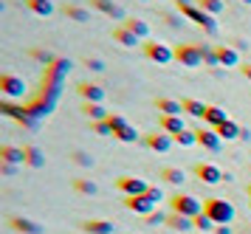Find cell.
I'll return each instance as SVG.
<instances>
[{"instance_id": "6da1fadb", "label": "cell", "mask_w": 251, "mask_h": 234, "mask_svg": "<svg viewBox=\"0 0 251 234\" xmlns=\"http://www.w3.org/2000/svg\"><path fill=\"white\" fill-rule=\"evenodd\" d=\"M203 214H209L217 226H228L234 220V206L223 198H203Z\"/></svg>"}, {"instance_id": "7a4b0ae2", "label": "cell", "mask_w": 251, "mask_h": 234, "mask_svg": "<svg viewBox=\"0 0 251 234\" xmlns=\"http://www.w3.org/2000/svg\"><path fill=\"white\" fill-rule=\"evenodd\" d=\"M170 206L175 214H183L189 220H195L198 214H203V201H198L195 195H186V192H175L170 198Z\"/></svg>"}, {"instance_id": "3957f363", "label": "cell", "mask_w": 251, "mask_h": 234, "mask_svg": "<svg viewBox=\"0 0 251 234\" xmlns=\"http://www.w3.org/2000/svg\"><path fill=\"white\" fill-rule=\"evenodd\" d=\"M181 14L186 17V20H192L195 26H201L209 37H217L220 34V26H217V20H215V14H209V11H203L198 3L195 6H189V9H181Z\"/></svg>"}, {"instance_id": "277c9868", "label": "cell", "mask_w": 251, "mask_h": 234, "mask_svg": "<svg viewBox=\"0 0 251 234\" xmlns=\"http://www.w3.org/2000/svg\"><path fill=\"white\" fill-rule=\"evenodd\" d=\"M175 62H181L186 68H201L203 65V54H201V45H178L175 48Z\"/></svg>"}, {"instance_id": "5b68a950", "label": "cell", "mask_w": 251, "mask_h": 234, "mask_svg": "<svg viewBox=\"0 0 251 234\" xmlns=\"http://www.w3.org/2000/svg\"><path fill=\"white\" fill-rule=\"evenodd\" d=\"M144 56L158 65H170L175 59V48H170L167 43H144Z\"/></svg>"}, {"instance_id": "8992f818", "label": "cell", "mask_w": 251, "mask_h": 234, "mask_svg": "<svg viewBox=\"0 0 251 234\" xmlns=\"http://www.w3.org/2000/svg\"><path fill=\"white\" fill-rule=\"evenodd\" d=\"M116 189L125 192V198H138V195H147V181L144 178H133V175H122L116 181Z\"/></svg>"}, {"instance_id": "52a82bcc", "label": "cell", "mask_w": 251, "mask_h": 234, "mask_svg": "<svg viewBox=\"0 0 251 234\" xmlns=\"http://www.w3.org/2000/svg\"><path fill=\"white\" fill-rule=\"evenodd\" d=\"M195 175L201 183H209V186H215L220 181H228V175H223V169L215 167V164H209V161H201V164H195Z\"/></svg>"}, {"instance_id": "ba28073f", "label": "cell", "mask_w": 251, "mask_h": 234, "mask_svg": "<svg viewBox=\"0 0 251 234\" xmlns=\"http://www.w3.org/2000/svg\"><path fill=\"white\" fill-rule=\"evenodd\" d=\"M0 90H3V96H9V99H23L25 82L20 77H14V74H3V77H0Z\"/></svg>"}, {"instance_id": "9c48e42d", "label": "cell", "mask_w": 251, "mask_h": 234, "mask_svg": "<svg viewBox=\"0 0 251 234\" xmlns=\"http://www.w3.org/2000/svg\"><path fill=\"white\" fill-rule=\"evenodd\" d=\"M125 206H127V209H130L133 214L150 217V214L155 212V206H158V203H152L147 195H138V198H125Z\"/></svg>"}, {"instance_id": "30bf717a", "label": "cell", "mask_w": 251, "mask_h": 234, "mask_svg": "<svg viewBox=\"0 0 251 234\" xmlns=\"http://www.w3.org/2000/svg\"><path fill=\"white\" fill-rule=\"evenodd\" d=\"M144 144H147L150 150H155V153H170L172 144H175V138H172L170 133L158 130V133H150L147 138H144Z\"/></svg>"}, {"instance_id": "8fae6325", "label": "cell", "mask_w": 251, "mask_h": 234, "mask_svg": "<svg viewBox=\"0 0 251 234\" xmlns=\"http://www.w3.org/2000/svg\"><path fill=\"white\" fill-rule=\"evenodd\" d=\"M198 144L206 147V150H212V153H220L223 138H220L217 130H212V127H198Z\"/></svg>"}, {"instance_id": "7c38bea8", "label": "cell", "mask_w": 251, "mask_h": 234, "mask_svg": "<svg viewBox=\"0 0 251 234\" xmlns=\"http://www.w3.org/2000/svg\"><path fill=\"white\" fill-rule=\"evenodd\" d=\"M0 164H12V167H25V153L20 147L3 144L0 147Z\"/></svg>"}, {"instance_id": "4fadbf2b", "label": "cell", "mask_w": 251, "mask_h": 234, "mask_svg": "<svg viewBox=\"0 0 251 234\" xmlns=\"http://www.w3.org/2000/svg\"><path fill=\"white\" fill-rule=\"evenodd\" d=\"M76 90H79V96L85 102H93V104H102V102H104V88L93 85V82H79Z\"/></svg>"}, {"instance_id": "5bb4252c", "label": "cell", "mask_w": 251, "mask_h": 234, "mask_svg": "<svg viewBox=\"0 0 251 234\" xmlns=\"http://www.w3.org/2000/svg\"><path fill=\"white\" fill-rule=\"evenodd\" d=\"M215 54H217V62H220L223 68H237V65H240L237 48H228V45H215Z\"/></svg>"}, {"instance_id": "9a60e30c", "label": "cell", "mask_w": 251, "mask_h": 234, "mask_svg": "<svg viewBox=\"0 0 251 234\" xmlns=\"http://www.w3.org/2000/svg\"><path fill=\"white\" fill-rule=\"evenodd\" d=\"M9 226H12L17 234H43V226L28 220V217H9Z\"/></svg>"}, {"instance_id": "2e32d148", "label": "cell", "mask_w": 251, "mask_h": 234, "mask_svg": "<svg viewBox=\"0 0 251 234\" xmlns=\"http://www.w3.org/2000/svg\"><path fill=\"white\" fill-rule=\"evenodd\" d=\"M203 122H206V127H212V130H217L220 124H226V122H228V113L223 110V107H217V104H209V107H206Z\"/></svg>"}, {"instance_id": "e0dca14e", "label": "cell", "mask_w": 251, "mask_h": 234, "mask_svg": "<svg viewBox=\"0 0 251 234\" xmlns=\"http://www.w3.org/2000/svg\"><path fill=\"white\" fill-rule=\"evenodd\" d=\"M23 153H25V167H31V169H43V167H46V156L40 153V147L25 144Z\"/></svg>"}, {"instance_id": "ac0fdd59", "label": "cell", "mask_w": 251, "mask_h": 234, "mask_svg": "<svg viewBox=\"0 0 251 234\" xmlns=\"http://www.w3.org/2000/svg\"><path fill=\"white\" fill-rule=\"evenodd\" d=\"M158 127L164 130V133H170V135H178L181 130H186V127H183V116H161Z\"/></svg>"}, {"instance_id": "d6986e66", "label": "cell", "mask_w": 251, "mask_h": 234, "mask_svg": "<svg viewBox=\"0 0 251 234\" xmlns=\"http://www.w3.org/2000/svg\"><path fill=\"white\" fill-rule=\"evenodd\" d=\"M91 6L93 9H99V11H104V14H110V17H116V20H122V23L127 20L125 11H122V6H116L113 0H91Z\"/></svg>"}, {"instance_id": "ffe728a7", "label": "cell", "mask_w": 251, "mask_h": 234, "mask_svg": "<svg viewBox=\"0 0 251 234\" xmlns=\"http://www.w3.org/2000/svg\"><path fill=\"white\" fill-rule=\"evenodd\" d=\"M113 226L110 220H85L82 223V232L85 234H113Z\"/></svg>"}, {"instance_id": "44dd1931", "label": "cell", "mask_w": 251, "mask_h": 234, "mask_svg": "<svg viewBox=\"0 0 251 234\" xmlns=\"http://www.w3.org/2000/svg\"><path fill=\"white\" fill-rule=\"evenodd\" d=\"M155 107L161 110V116H181V113H183V104H181V102L167 99V96L155 99Z\"/></svg>"}, {"instance_id": "7402d4cb", "label": "cell", "mask_w": 251, "mask_h": 234, "mask_svg": "<svg viewBox=\"0 0 251 234\" xmlns=\"http://www.w3.org/2000/svg\"><path fill=\"white\" fill-rule=\"evenodd\" d=\"M167 226H170L172 232H189V229H195V220H189V217H183V214H175L172 212L170 217H167Z\"/></svg>"}, {"instance_id": "603a6c76", "label": "cell", "mask_w": 251, "mask_h": 234, "mask_svg": "<svg viewBox=\"0 0 251 234\" xmlns=\"http://www.w3.org/2000/svg\"><path fill=\"white\" fill-rule=\"evenodd\" d=\"M240 133H243V127H240L237 122H231V119L217 127V135H220L223 141H234V138H240Z\"/></svg>"}, {"instance_id": "cb8c5ba5", "label": "cell", "mask_w": 251, "mask_h": 234, "mask_svg": "<svg viewBox=\"0 0 251 234\" xmlns=\"http://www.w3.org/2000/svg\"><path fill=\"white\" fill-rule=\"evenodd\" d=\"M113 40H116V43H122L125 48H133V45L138 43V37L130 31V28H125V26H116V28H113Z\"/></svg>"}, {"instance_id": "d4e9b609", "label": "cell", "mask_w": 251, "mask_h": 234, "mask_svg": "<svg viewBox=\"0 0 251 234\" xmlns=\"http://www.w3.org/2000/svg\"><path fill=\"white\" fill-rule=\"evenodd\" d=\"M122 26H125V28H130L138 40H147V37H150V26L144 20H138V17H130V20H125Z\"/></svg>"}, {"instance_id": "484cf974", "label": "cell", "mask_w": 251, "mask_h": 234, "mask_svg": "<svg viewBox=\"0 0 251 234\" xmlns=\"http://www.w3.org/2000/svg\"><path fill=\"white\" fill-rule=\"evenodd\" d=\"M0 110L6 113V116H14L17 122H23V124H28V127H34V122L28 119V110H23V107H14V104H9V102H3V104H0Z\"/></svg>"}, {"instance_id": "4316f807", "label": "cell", "mask_w": 251, "mask_h": 234, "mask_svg": "<svg viewBox=\"0 0 251 234\" xmlns=\"http://www.w3.org/2000/svg\"><path fill=\"white\" fill-rule=\"evenodd\" d=\"M82 113H85L88 119H93V122H107V116H110V113L102 107V104H93V102H85Z\"/></svg>"}, {"instance_id": "83f0119b", "label": "cell", "mask_w": 251, "mask_h": 234, "mask_svg": "<svg viewBox=\"0 0 251 234\" xmlns=\"http://www.w3.org/2000/svg\"><path fill=\"white\" fill-rule=\"evenodd\" d=\"M183 113H189V116H195V119H203L206 116V107L209 104H203V102H198V99H183Z\"/></svg>"}, {"instance_id": "f1b7e54d", "label": "cell", "mask_w": 251, "mask_h": 234, "mask_svg": "<svg viewBox=\"0 0 251 234\" xmlns=\"http://www.w3.org/2000/svg\"><path fill=\"white\" fill-rule=\"evenodd\" d=\"M161 178L167 181V183H172V186H181L183 181H186V175L178 167H167V169H161Z\"/></svg>"}, {"instance_id": "f546056e", "label": "cell", "mask_w": 251, "mask_h": 234, "mask_svg": "<svg viewBox=\"0 0 251 234\" xmlns=\"http://www.w3.org/2000/svg\"><path fill=\"white\" fill-rule=\"evenodd\" d=\"M62 14H65L68 20H76V23H88L91 20L88 9H82V6H62Z\"/></svg>"}, {"instance_id": "4dcf8cb0", "label": "cell", "mask_w": 251, "mask_h": 234, "mask_svg": "<svg viewBox=\"0 0 251 234\" xmlns=\"http://www.w3.org/2000/svg\"><path fill=\"white\" fill-rule=\"evenodd\" d=\"M113 138H116V141H122V144H136L138 133H136V127H130V124H127V127H122V130H116Z\"/></svg>"}, {"instance_id": "1f68e13d", "label": "cell", "mask_w": 251, "mask_h": 234, "mask_svg": "<svg viewBox=\"0 0 251 234\" xmlns=\"http://www.w3.org/2000/svg\"><path fill=\"white\" fill-rule=\"evenodd\" d=\"M172 138H175V144H181V147H192V144H198V130H181Z\"/></svg>"}, {"instance_id": "d6a6232c", "label": "cell", "mask_w": 251, "mask_h": 234, "mask_svg": "<svg viewBox=\"0 0 251 234\" xmlns=\"http://www.w3.org/2000/svg\"><path fill=\"white\" fill-rule=\"evenodd\" d=\"M198 6H201V9L203 11H209V14H223V9H226V3H223V0H198Z\"/></svg>"}, {"instance_id": "836d02e7", "label": "cell", "mask_w": 251, "mask_h": 234, "mask_svg": "<svg viewBox=\"0 0 251 234\" xmlns=\"http://www.w3.org/2000/svg\"><path fill=\"white\" fill-rule=\"evenodd\" d=\"M25 6H28V11H34V14H43V17H48V14L54 11L51 0H34V3H25Z\"/></svg>"}, {"instance_id": "e575fe53", "label": "cell", "mask_w": 251, "mask_h": 234, "mask_svg": "<svg viewBox=\"0 0 251 234\" xmlns=\"http://www.w3.org/2000/svg\"><path fill=\"white\" fill-rule=\"evenodd\" d=\"M74 189H76V192H82V195H96V192H99V186H96L93 181L76 178V181H74Z\"/></svg>"}, {"instance_id": "d590c367", "label": "cell", "mask_w": 251, "mask_h": 234, "mask_svg": "<svg viewBox=\"0 0 251 234\" xmlns=\"http://www.w3.org/2000/svg\"><path fill=\"white\" fill-rule=\"evenodd\" d=\"M195 229H198V232H215L217 223L209 214H198V217H195Z\"/></svg>"}, {"instance_id": "8d00e7d4", "label": "cell", "mask_w": 251, "mask_h": 234, "mask_svg": "<svg viewBox=\"0 0 251 234\" xmlns=\"http://www.w3.org/2000/svg\"><path fill=\"white\" fill-rule=\"evenodd\" d=\"M201 54H203V65H220V62H217L215 48H209V45H201Z\"/></svg>"}, {"instance_id": "74e56055", "label": "cell", "mask_w": 251, "mask_h": 234, "mask_svg": "<svg viewBox=\"0 0 251 234\" xmlns=\"http://www.w3.org/2000/svg\"><path fill=\"white\" fill-rule=\"evenodd\" d=\"M107 124L113 127V133H116V130L127 127V119H125V116H119V113H110V116H107Z\"/></svg>"}, {"instance_id": "f35d334b", "label": "cell", "mask_w": 251, "mask_h": 234, "mask_svg": "<svg viewBox=\"0 0 251 234\" xmlns=\"http://www.w3.org/2000/svg\"><path fill=\"white\" fill-rule=\"evenodd\" d=\"M31 56H34V59H40V62H46V65H51V62H54V56L48 54V51H43V48H31Z\"/></svg>"}, {"instance_id": "ab89813d", "label": "cell", "mask_w": 251, "mask_h": 234, "mask_svg": "<svg viewBox=\"0 0 251 234\" xmlns=\"http://www.w3.org/2000/svg\"><path fill=\"white\" fill-rule=\"evenodd\" d=\"M93 133H99V135H113V127L107 122H93Z\"/></svg>"}, {"instance_id": "60d3db41", "label": "cell", "mask_w": 251, "mask_h": 234, "mask_svg": "<svg viewBox=\"0 0 251 234\" xmlns=\"http://www.w3.org/2000/svg\"><path fill=\"white\" fill-rule=\"evenodd\" d=\"M74 161H76L79 167H93V158H91V156H85L82 150H76V153H74Z\"/></svg>"}, {"instance_id": "b9f144b4", "label": "cell", "mask_w": 251, "mask_h": 234, "mask_svg": "<svg viewBox=\"0 0 251 234\" xmlns=\"http://www.w3.org/2000/svg\"><path fill=\"white\" fill-rule=\"evenodd\" d=\"M85 65L91 68V71H104V62L99 59V56H88V59H85Z\"/></svg>"}, {"instance_id": "7bdbcfd3", "label": "cell", "mask_w": 251, "mask_h": 234, "mask_svg": "<svg viewBox=\"0 0 251 234\" xmlns=\"http://www.w3.org/2000/svg\"><path fill=\"white\" fill-rule=\"evenodd\" d=\"M147 198H150L152 203H161V201H164V192H161L158 186H150V189H147Z\"/></svg>"}, {"instance_id": "ee69618b", "label": "cell", "mask_w": 251, "mask_h": 234, "mask_svg": "<svg viewBox=\"0 0 251 234\" xmlns=\"http://www.w3.org/2000/svg\"><path fill=\"white\" fill-rule=\"evenodd\" d=\"M147 223H150V226H167V217H164L161 212H152V214L147 217Z\"/></svg>"}, {"instance_id": "f6af8a7d", "label": "cell", "mask_w": 251, "mask_h": 234, "mask_svg": "<svg viewBox=\"0 0 251 234\" xmlns=\"http://www.w3.org/2000/svg\"><path fill=\"white\" fill-rule=\"evenodd\" d=\"M164 20L170 23L172 28H178V26H181V23L186 20V17H183V14H164Z\"/></svg>"}, {"instance_id": "bcb514c9", "label": "cell", "mask_w": 251, "mask_h": 234, "mask_svg": "<svg viewBox=\"0 0 251 234\" xmlns=\"http://www.w3.org/2000/svg\"><path fill=\"white\" fill-rule=\"evenodd\" d=\"M0 172H3V175H9V178H12L14 172H17V167H12V164H0Z\"/></svg>"}, {"instance_id": "7dc6e473", "label": "cell", "mask_w": 251, "mask_h": 234, "mask_svg": "<svg viewBox=\"0 0 251 234\" xmlns=\"http://www.w3.org/2000/svg\"><path fill=\"white\" fill-rule=\"evenodd\" d=\"M198 0H175V6H178V11L181 9H189V6H195Z\"/></svg>"}, {"instance_id": "c3c4849f", "label": "cell", "mask_w": 251, "mask_h": 234, "mask_svg": "<svg viewBox=\"0 0 251 234\" xmlns=\"http://www.w3.org/2000/svg\"><path fill=\"white\" fill-rule=\"evenodd\" d=\"M234 48H237V51H246V48H249V43H246V40H234Z\"/></svg>"}, {"instance_id": "681fc988", "label": "cell", "mask_w": 251, "mask_h": 234, "mask_svg": "<svg viewBox=\"0 0 251 234\" xmlns=\"http://www.w3.org/2000/svg\"><path fill=\"white\" fill-rule=\"evenodd\" d=\"M240 74H243L246 79H251V65H240Z\"/></svg>"}, {"instance_id": "f907efd6", "label": "cell", "mask_w": 251, "mask_h": 234, "mask_svg": "<svg viewBox=\"0 0 251 234\" xmlns=\"http://www.w3.org/2000/svg\"><path fill=\"white\" fill-rule=\"evenodd\" d=\"M240 138H243V141H251V130H249V127H243V133H240Z\"/></svg>"}, {"instance_id": "816d5d0a", "label": "cell", "mask_w": 251, "mask_h": 234, "mask_svg": "<svg viewBox=\"0 0 251 234\" xmlns=\"http://www.w3.org/2000/svg\"><path fill=\"white\" fill-rule=\"evenodd\" d=\"M215 234H231V229H228V226H217Z\"/></svg>"}, {"instance_id": "f5cc1de1", "label": "cell", "mask_w": 251, "mask_h": 234, "mask_svg": "<svg viewBox=\"0 0 251 234\" xmlns=\"http://www.w3.org/2000/svg\"><path fill=\"white\" fill-rule=\"evenodd\" d=\"M243 3H249V6H251V0H243Z\"/></svg>"}, {"instance_id": "db71d44e", "label": "cell", "mask_w": 251, "mask_h": 234, "mask_svg": "<svg viewBox=\"0 0 251 234\" xmlns=\"http://www.w3.org/2000/svg\"><path fill=\"white\" fill-rule=\"evenodd\" d=\"M249 198H251V186H249Z\"/></svg>"}, {"instance_id": "11a10c76", "label": "cell", "mask_w": 251, "mask_h": 234, "mask_svg": "<svg viewBox=\"0 0 251 234\" xmlns=\"http://www.w3.org/2000/svg\"><path fill=\"white\" fill-rule=\"evenodd\" d=\"M25 3H34V0H25Z\"/></svg>"}]
</instances>
